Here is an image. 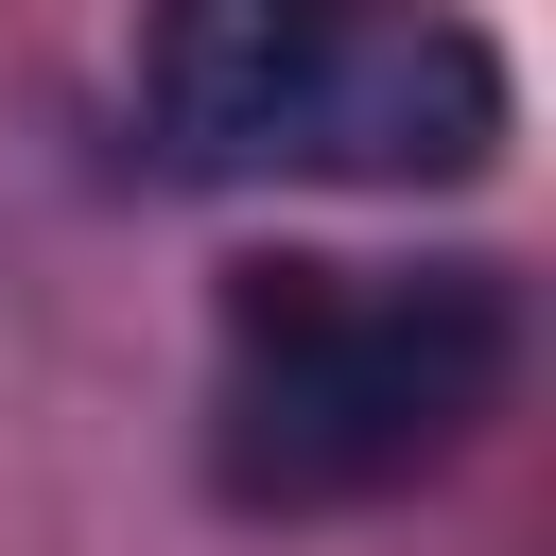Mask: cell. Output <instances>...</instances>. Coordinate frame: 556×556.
<instances>
[{
    "mask_svg": "<svg viewBox=\"0 0 556 556\" xmlns=\"http://www.w3.org/2000/svg\"><path fill=\"white\" fill-rule=\"evenodd\" d=\"M521 382V278L504 261H243L208 313V486L261 521L382 504L452 469Z\"/></svg>",
    "mask_w": 556,
    "mask_h": 556,
    "instance_id": "6da1fadb",
    "label": "cell"
},
{
    "mask_svg": "<svg viewBox=\"0 0 556 556\" xmlns=\"http://www.w3.org/2000/svg\"><path fill=\"white\" fill-rule=\"evenodd\" d=\"M139 122L208 191H469L521 87L452 0H156Z\"/></svg>",
    "mask_w": 556,
    "mask_h": 556,
    "instance_id": "7a4b0ae2",
    "label": "cell"
}]
</instances>
